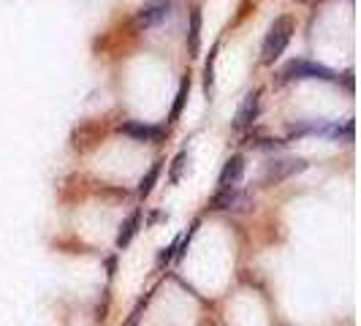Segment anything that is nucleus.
Masks as SVG:
<instances>
[{"label":"nucleus","mask_w":361,"mask_h":326,"mask_svg":"<svg viewBox=\"0 0 361 326\" xmlns=\"http://www.w3.org/2000/svg\"><path fill=\"white\" fill-rule=\"evenodd\" d=\"M290 36H293V19L290 17H277L271 22L269 33L264 38V47H261V63L271 66L280 54L286 52Z\"/></svg>","instance_id":"obj_1"},{"label":"nucleus","mask_w":361,"mask_h":326,"mask_svg":"<svg viewBox=\"0 0 361 326\" xmlns=\"http://www.w3.org/2000/svg\"><path fill=\"white\" fill-rule=\"evenodd\" d=\"M283 82H296V79H321V82H337V73L331 68H326L321 63L312 60H290L283 68Z\"/></svg>","instance_id":"obj_2"},{"label":"nucleus","mask_w":361,"mask_h":326,"mask_svg":"<svg viewBox=\"0 0 361 326\" xmlns=\"http://www.w3.org/2000/svg\"><path fill=\"white\" fill-rule=\"evenodd\" d=\"M307 163L299 161V158H283V161H269L267 169H264V182L267 185H277V182L288 180L290 174H299L305 171Z\"/></svg>","instance_id":"obj_3"},{"label":"nucleus","mask_w":361,"mask_h":326,"mask_svg":"<svg viewBox=\"0 0 361 326\" xmlns=\"http://www.w3.org/2000/svg\"><path fill=\"white\" fill-rule=\"evenodd\" d=\"M171 14V0H149L139 8L136 14V28L139 30H147V28H155L161 25L163 19Z\"/></svg>","instance_id":"obj_4"},{"label":"nucleus","mask_w":361,"mask_h":326,"mask_svg":"<svg viewBox=\"0 0 361 326\" xmlns=\"http://www.w3.org/2000/svg\"><path fill=\"white\" fill-rule=\"evenodd\" d=\"M258 111H261V92L253 90L245 95V101H242V107L236 111L234 117V128L236 131H247V128H253V123L258 120Z\"/></svg>","instance_id":"obj_5"},{"label":"nucleus","mask_w":361,"mask_h":326,"mask_svg":"<svg viewBox=\"0 0 361 326\" xmlns=\"http://www.w3.org/2000/svg\"><path fill=\"white\" fill-rule=\"evenodd\" d=\"M242 174H245V158L242 155H231L226 161V166H223V171H220V191L236 188L242 182Z\"/></svg>","instance_id":"obj_6"},{"label":"nucleus","mask_w":361,"mask_h":326,"mask_svg":"<svg viewBox=\"0 0 361 326\" xmlns=\"http://www.w3.org/2000/svg\"><path fill=\"white\" fill-rule=\"evenodd\" d=\"M120 131L126 136H133L139 142H158L163 136V128L161 126H145V123H123Z\"/></svg>","instance_id":"obj_7"},{"label":"nucleus","mask_w":361,"mask_h":326,"mask_svg":"<svg viewBox=\"0 0 361 326\" xmlns=\"http://www.w3.org/2000/svg\"><path fill=\"white\" fill-rule=\"evenodd\" d=\"M201 49V11L196 8L190 14V28H188V52L190 57H196Z\"/></svg>","instance_id":"obj_8"},{"label":"nucleus","mask_w":361,"mask_h":326,"mask_svg":"<svg viewBox=\"0 0 361 326\" xmlns=\"http://www.w3.org/2000/svg\"><path fill=\"white\" fill-rule=\"evenodd\" d=\"M139 212H133V215L128 217L126 223L120 226V234H117V248H126L128 242L133 239V234H136V229H139Z\"/></svg>","instance_id":"obj_9"},{"label":"nucleus","mask_w":361,"mask_h":326,"mask_svg":"<svg viewBox=\"0 0 361 326\" xmlns=\"http://www.w3.org/2000/svg\"><path fill=\"white\" fill-rule=\"evenodd\" d=\"M188 95H190V79L185 76V79H182V85H180V90H177V101H174V107H171V114H169V120H171V123H177V120H180Z\"/></svg>","instance_id":"obj_10"},{"label":"nucleus","mask_w":361,"mask_h":326,"mask_svg":"<svg viewBox=\"0 0 361 326\" xmlns=\"http://www.w3.org/2000/svg\"><path fill=\"white\" fill-rule=\"evenodd\" d=\"M158 174H161V161L152 163L149 171H147L145 177H142V182H139V196H142V199L152 193V188H155V182H158Z\"/></svg>","instance_id":"obj_11"},{"label":"nucleus","mask_w":361,"mask_h":326,"mask_svg":"<svg viewBox=\"0 0 361 326\" xmlns=\"http://www.w3.org/2000/svg\"><path fill=\"white\" fill-rule=\"evenodd\" d=\"M215 54H217V47L209 52V60L204 66V90H207V95H212V82H215Z\"/></svg>","instance_id":"obj_12"},{"label":"nucleus","mask_w":361,"mask_h":326,"mask_svg":"<svg viewBox=\"0 0 361 326\" xmlns=\"http://www.w3.org/2000/svg\"><path fill=\"white\" fill-rule=\"evenodd\" d=\"M185 161H188V152H180V155H177V161H174V169H171V180L174 182L180 180L182 169H185Z\"/></svg>","instance_id":"obj_13"}]
</instances>
